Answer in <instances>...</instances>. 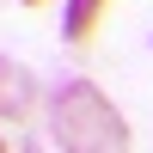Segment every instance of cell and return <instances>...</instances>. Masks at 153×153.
<instances>
[{
	"label": "cell",
	"instance_id": "1",
	"mask_svg": "<svg viewBox=\"0 0 153 153\" xmlns=\"http://www.w3.org/2000/svg\"><path fill=\"white\" fill-rule=\"evenodd\" d=\"M49 141L61 153H123L129 147V129H123V117L110 110V98L98 92L92 80H68L55 92Z\"/></svg>",
	"mask_w": 153,
	"mask_h": 153
},
{
	"label": "cell",
	"instance_id": "2",
	"mask_svg": "<svg viewBox=\"0 0 153 153\" xmlns=\"http://www.w3.org/2000/svg\"><path fill=\"white\" fill-rule=\"evenodd\" d=\"M31 74H25V61H12V55H0V117H25L31 110Z\"/></svg>",
	"mask_w": 153,
	"mask_h": 153
},
{
	"label": "cell",
	"instance_id": "3",
	"mask_svg": "<svg viewBox=\"0 0 153 153\" xmlns=\"http://www.w3.org/2000/svg\"><path fill=\"white\" fill-rule=\"evenodd\" d=\"M98 12H104V0H68V43H86L92 37V25H98Z\"/></svg>",
	"mask_w": 153,
	"mask_h": 153
},
{
	"label": "cell",
	"instance_id": "4",
	"mask_svg": "<svg viewBox=\"0 0 153 153\" xmlns=\"http://www.w3.org/2000/svg\"><path fill=\"white\" fill-rule=\"evenodd\" d=\"M25 6H37V0H25Z\"/></svg>",
	"mask_w": 153,
	"mask_h": 153
},
{
	"label": "cell",
	"instance_id": "5",
	"mask_svg": "<svg viewBox=\"0 0 153 153\" xmlns=\"http://www.w3.org/2000/svg\"><path fill=\"white\" fill-rule=\"evenodd\" d=\"M0 147H6V141H0Z\"/></svg>",
	"mask_w": 153,
	"mask_h": 153
}]
</instances>
